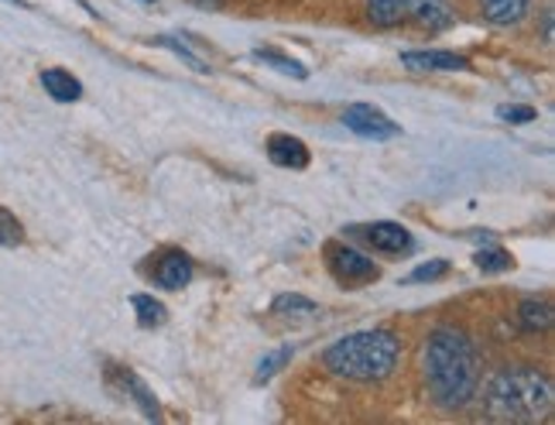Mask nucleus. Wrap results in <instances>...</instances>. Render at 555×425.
<instances>
[{
    "instance_id": "nucleus-1",
    "label": "nucleus",
    "mask_w": 555,
    "mask_h": 425,
    "mask_svg": "<svg viewBox=\"0 0 555 425\" xmlns=\"http://www.w3.org/2000/svg\"><path fill=\"white\" fill-rule=\"evenodd\" d=\"M425 388L439 409H466L480 391V350L460 326H439L425 339L422 353Z\"/></svg>"
},
{
    "instance_id": "nucleus-2",
    "label": "nucleus",
    "mask_w": 555,
    "mask_h": 425,
    "mask_svg": "<svg viewBox=\"0 0 555 425\" xmlns=\"http://www.w3.org/2000/svg\"><path fill=\"white\" fill-rule=\"evenodd\" d=\"M401 360V336L388 326L360 330L326 347L323 364L330 374L357 381V385H374V381H388Z\"/></svg>"
},
{
    "instance_id": "nucleus-3",
    "label": "nucleus",
    "mask_w": 555,
    "mask_h": 425,
    "mask_svg": "<svg viewBox=\"0 0 555 425\" xmlns=\"http://www.w3.org/2000/svg\"><path fill=\"white\" fill-rule=\"evenodd\" d=\"M555 388L535 368H507L490 377L483 409L498 422H539L552 412Z\"/></svg>"
},
{
    "instance_id": "nucleus-4",
    "label": "nucleus",
    "mask_w": 555,
    "mask_h": 425,
    "mask_svg": "<svg viewBox=\"0 0 555 425\" xmlns=\"http://www.w3.org/2000/svg\"><path fill=\"white\" fill-rule=\"evenodd\" d=\"M326 268L333 279L344 285V288H364L371 282L380 279V268L367 258V254H360L357 247L350 244H326Z\"/></svg>"
},
{
    "instance_id": "nucleus-5",
    "label": "nucleus",
    "mask_w": 555,
    "mask_h": 425,
    "mask_svg": "<svg viewBox=\"0 0 555 425\" xmlns=\"http://www.w3.org/2000/svg\"><path fill=\"white\" fill-rule=\"evenodd\" d=\"M350 233H360V241L371 244L374 250L388 254V258H409L415 250V237L409 227L391 223V220H380V223H364V227H353Z\"/></svg>"
},
{
    "instance_id": "nucleus-6",
    "label": "nucleus",
    "mask_w": 555,
    "mask_h": 425,
    "mask_svg": "<svg viewBox=\"0 0 555 425\" xmlns=\"http://www.w3.org/2000/svg\"><path fill=\"white\" fill-rule=\"evenodd\" d=\"M344 124L357 138H367V141H391L401 134V127L371 103H350L344 111Z\"/></svg>"
},
{
    "instance_id": "nucleus-7",
    "label": "nucleus",
    "mask_w": 555,
    "mask_h": 425,
    "mask_svg": "<svg viewBox=\"0 0 555 425\" xmlns=\"http://www.w3.org/2000/svg\"><path fill=\"white\" fill-rule=\"evenodd\" d=\"M192 258L182 250H162L155 258V268H152V279L158 288H168V292H179L192 282Z\"/></svg>"
},
{
    "instance_id": "nucleus-8",
    "label": "nucleus",
    "mask_w": 555,
    "mask_h": 425,
    "mask_svg": "<svg viewBox=\"0 0 555 425\" xmlns=\"http://www.w3.org/2000/svg\"><path fill=\"white\" fill-rule=\"evenodd\" d=\"M401 66L412 73H466L469 59L456 52H442V49H422V52H404Z\"/></svg>"
},
{
    "instance_id": "nucleus-9",
    "label": "nucleus",
    "mask_w": 555,
    "mask_h": 425,
    "mask_svg": "<svg viewBox=\"0 0 555 425\" xmlns=\"http://www.w3.org/2000/svg\"><path fill=\"white\" fill-rule=\"evenodd\" d=\"M268 158L278 165V168H295V172H302L309 165V144L298 141L292 134H271L268 138Z\"/></svg>"
},
{
    "instance_id": "nucleus-10",
    "label": "nucleus",
    "mask_w": 555,
    "mask_h": 425,
    "mask_svg": "<svg viewBox=\"0 0 555 425\" xmlns=\"http://www.w3.org/2000/svg\"><path fill=\"white\" fill-rule=\"evenodd\" d=\"M404 14H412L418 25L429 31L453 28V21H456L450 0H404Z\"/></svg>"
},
{
    "instance_id": "nucleus-11",
    "label": "nucleus",
    "mask_w": 555,
    "mask_h": 425,
    "mask_svg": "<svg viewBox=\"0 0 555 425\" xmlns=\"http://www.w3.org/2000/svg\"><path fill=\"white\" fill-rule=\"evenodd\" d=\"M111 377L124 388V395H131V398H134V405L144 412V418H152V422L162 418L158 398H155L152 391H147V385H144V381H141L131 368H111Z\"/></svg>"
},
{
    "instance_id": "nucleus-12",
    "label": "nucleus",
    "mask_w": 555,
    "mask_h": 425,
    "mask_svg": "<svg viewBox=\"0 0 555 425\" xmlns=\"http://www.w3.org/2000/svg\"><path fill=\"white\" fill-rule=\"evenodd\" d=\"M41 90H46L55 103H76L82 96V82L69 69H41Z\"/></svg>"
},
{
    "instance_id": "nucleus-13",
    "label": "nucleus",
    "mask_w": 555,
    "mask_h": 425,
    "mask_svg": "<svg viewBox=\"0 0 555 425\" xmlns=\"http://www.w3.org/2000/svg\"><path fill=\"white\" fill-rule=\"evenodd\" d=\"M271 312H274V315L292 319V323H309V319H315L323 309H319L312 299H306V295L282 292V295H278V299L271 302Z\"/></svg>"
},
{
    "instance_id": "nucleus-14",
    "label": "nucleus",
    "mask_w": 555,
    "mask_h": 425,
    "mask_svg": "<svg viewBox=\"0 0 555 425\" xmlns=\"http://www.w3.org/2000/svg\"><path fill=\"white\" fill-rule=\"evenodd\" d=\"M483 17L498 28H511L528 14V0H480Z\"/></svg>"
},
{
    "instance_id": "nucleus-15",
    "label": "nucleus",
    "mask_w": 555,
    "mask_h": 425,
    "mask_svg": "<svg viewBox=\"0 0 555 425\" xmlns=\"http://www.w3.org/2000/svg\"><path fill=\"white\" fill-rule=\"evenodd\" d=\"M295 353H298L295 344H282V347L268 350V353L261 357L258 371H254V385H268V381H271L274 374H282V371L292 364V357H295Z\"/></svg>"
},
{
    "instance_id": "nucleus-16",
    "label": "nucleus",
    "mask_w": 555,
    "mask_h": 425,
    "mask_svg": "<svg viewBox=\"0 0 555 425\" xmlns=\"http://www.w3.org/2000/svg\"><path fill=\"white\" fill-rule=\"evenodd\" d=\"M518 319H521L525 333H545V330H552V306L539 302V299H525L518 309Z\"/></svg>"
},
{
    "instance_id": "nucleus-17",
    "label": "nucleus",
    "mask_w": 555,
    "mask_h": 425,
    "mask_svg": "<svg viewBox=\"0 0 555 425\" xmlns=\"http://www.w3.org/2000/svg\"><path fill=\"white\" fill-rule=\"evenodd\" d=\"M131 309H134L138 323L144 330H158V326H165V319H168V309L155 299V295H134Z\"/></svg>"
},
{
    "instance_id": "nucleus-18",
    "label": "nucleus",
    "mask_w": 555,
    "mask_h": 425,
    "mask_svg": "<svg viewBox=\"0 0 555 425\" xmlns=\"http://www.w3.org/2000/svg\"><path fill=\"white\" fill-rule=\"evenodd\" d=\"M254 59L264 62V66H271V69H278V73H285V76H295V79H309V73H306L302 62H295L292 55H282L278 49H258V52H254Z\"/></svg>"
},
{
    "instance_id": "nucleus-19",
    "label": "nucleus",
    "mask_w": 555,
    "mask_h": 425,
    "mask_svg": "<svg viewBox=\"0 0 555 425\" xmlns=\"http://www.w3.org/2000/svg\"><path fill=\"white\" fill-rule=\"evenodd\" d=\"M367 14H371L374 25L391 28L404 17V0H367Z\"/></svg>"
},
{
    "instance_id": "nucleus-20",
    "label": "nucleus",
    "mask_w": 555,
    "mask_h": 425,
    "mask_svg": "<svg viewBox=\"0 0 555 425\" xmlns=\"http://www.w3.org/2000/svg\"><path fill=\"white\" fill-rule=\"evenodd\" d=\"M477 268L483 271V274H501V271H511L515 268V258L504 250V247H487V250H480L477 254Z\"/></svg>"
},
{
    "instance_id": "nucleus-21",
    "label": "nucleus",
    "mask_w": 555,
    "mask_h": 425,
    "mask_svg": "<svg viewBox=\"0 0 555 425\" xmlns=\"http://www.w3.org/2000/svg\"><path fill=\"white\" fill-rule=\"evenodd\" d=\"M25 244V227L11 209L0 206V247H21Z\"/></svg>"
},
{
    "instance_id": "nucleus-22",
    "label": "nucleus",
    "mask_w": 555,
    "mask_h": 425,
    "mask_svg": "<svg viewBox=\"0 0 555 425\" xmlns=\"http://www.w3.org/2000/svg\"><path fill=\"white\" fill-rule=\"evenodd\" d=\"M450 274V261L446 258H433L429 265H418L412 274H404V285H422V282H439Z\"/></svg>"
},
{
    "instance_id": "nucleus-23",
    "label": "nucleus",
    "mask_w": 555,
    "mask_h": 425,
    "mask_svg": "<svg viewBox=\"0 0 555 425\" xmlns=\"http://www.w3.org/2000/svg\"><path fill=\"white\" fill-rule=\"evenodd\" d=\"M498 117L504 124H531L539 117L535 106H521V103H507V106H498Z\"/></svg>"
},
{
    "instance_id": "nucleus-24",
    "label": "nucleus",
    "mask_w": 555,
    "mask_h": 425,
    "mask_svg": "<svg viewBox=\"0 0 555 425\" xmlns=\"http://www.w3.org/2000/svg\"><path fill=\"white\" fill-rule=\"evenodd\" d=\"M158 46L172 49V52H176V55H179V59L185 62V66H192V69H196V73H209V66H206V62H203V59H196V55H192L189 49H182L176 38H158Z\"/></svg>"
},
{
    "instance_id": "nucleus-25",
    "label": "nucleus",
    "mask_w": 555,
    "mask_h": 425,
    "mask_svg": "<svg viewBox=\"0 0 555 425\" xmlns=\"http://www.w3.org/2000/svg\"><path fill=\"white\" fill-rule=\"evenodd\" d=\"M199 4H220V0H199Z\"/></svg>"
},
{
    "instance_id": "nucleus-26",
    "label": "nucleus",
    "mask_w": 555,
    "mask_h": 425,
    "mask_svg": "<svg viewBox=\"0 0 555 425\" xmlns=\"http://www.w3.org/2000/svg\"><path fill=\"white\" fill-rule=\"evenodd\" d=\"M11 4H25V0H11Z\"/></svg>"
}]
</instances>
